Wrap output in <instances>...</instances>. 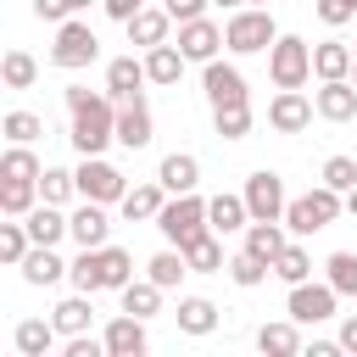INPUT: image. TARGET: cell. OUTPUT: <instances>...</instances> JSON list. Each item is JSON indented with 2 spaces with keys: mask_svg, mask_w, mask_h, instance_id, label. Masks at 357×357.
Wrapping results in <instances>:
<instances>
[{
  "mask_svg": "<svg viewBox=\"0 0 357 357\" xmlns=\"http://www.w3.org/2000/svg\"><path fill=\"white\" fill-rule=\"evenodd\" d=\"M67 112H73L67 139H73L78 156H100V151L117 139V100H112V95H95V89H84V84H73V89H67Z\"/></svg>",
  "mask_w": 357,
  "mask_h": 357,
  "instance_id": "obj_1",
  "label": "cell"
},
{
  "mask_svg": "<svg viewBox=\"0 0 357 357\" xmlns=\"http://www.w3.org/2000/svg\"><path fill=\"white\" fill-rule=\"evenodd\" d=\"M273 39H279V22H273L268 6H240V11L223 17V50H229V56H257V50H268Z\"/></svg>",
  "mask_w": 357,
  "mask_h": 357,
  "instance_id": "obj_2",
  "label": "cell"
},
{
  "mask_svg": "<svg viewBox=\"0 0 357 357\" xmlns=\"http://www.w3.org/2000/svg\"><path fill=\"white\" fill-rule=\"evenodd\" d=\"M340 212H346V195L329 190V184H318V190H307V195H290V206H284V229H290V240H307V234L329 229Z\"/></svg>",
  "mask_w": 357,
  "mask_h": 357,
  "instance_id": "obj_3",
  "label": "cell"
},
{
  "mask_svg": "<svg viewBox=\"0 0 357 357\" xmlns=\"http://www.w3.org/2000/svg\"><path fill=\"white\" fill-rule=\"evenodd\" d=\"M156 229H162V240L167 245H190V240H201L206 229H212V218H206V201L190 190V195H167V206L156 212Z\"/></svg>",
  "mask_w": 357,
  "mask_h": 357,
  "instance_id": "obj_4",
  "label": "cell"
},
{
  "mask_svg": "<svg viewBox=\"0 0 357 357\" xmlns=\"http://www.w3.org/2000/svg\"><path fill=\"white\" fill-rule=\"evenodd\" d=\"M268 78H273V89H301L312 78V45L301 33H279L268 45Z\"/></svg>",
  "mask_w": 357,
  "mask_h": 357,
  "instance_id": "obj_5",
  "label": "cell"
},
{
  "mask_svg": "<svg viewBox=\"0 0 357 357\" xmlns=\"http://www.w3.org/2000/svg\"><path fill=\"white\" fill-rule=\"evenodd\" d=\"M95 56H100V39H95V28H89V22H78V17L56 22V39H50V61H56L61 73H78V67H89Z\"/></svg>",
  "mask_w": 357,
  "mask_h": 357,
  "instance_id": "obj_6",
  "label": "cell"
},
{
  "mask_svg": "<svg viewBox=\"0 0 357 357\" xmlns=\"http://www.w3.org/2000/svg\"><path fill=\"white\" fill-rule=\"evenodd\" d=\"M335 301H340V290H335L329 279H301V284H290L284 312L307 329V324H329V318H335Z\"/></svg>",
  "mask_w": 357,
  "mask_h": 357,
  "instance_id": "obj_7",
  "label": "cell"
},
{
  "mask_svg": "<svg viewBox=\"0 0 357 357\" xmlns=\"http://www.w3.org/2000/svg\"><path fill=\"white\" fill-rule=\"evenodd\" d=\"M73 173H78V195H84V201H106V206H117V201L128 195L123 167H112L106 156H84Z\"/></svg>",
  "mask_w": 357,
  "mask_h": 357,
  "instance_id": "obj_8",
  "label": "cell"
},
{
  "mask_svg": "<svg viewBox=\"0 0 357 357\" xmlns=\"http://www.w3.org/2000/svg\"><path fill=\"white\" fill-rule=\"evenodd\" d=\"M240 195H245V206H251V223H257V218H262V223H284L290 195H284V178H279L273 167H257Z\"/></svg>",
  "mask_w": 357,
  "mask_h": 357,
  "instance_id": "obj_9",
  "label": "cell"
},
{
  "mask_svg": "<svg viewBox=\"0 0 357 357\" xmlns=\"http://www.w3.org/2000/svg\"><path fill=\"white\" fill-rule=\"evenodd\" d=\"M201 95H206V106H234V100H251L245 73H240L234 61H223V56L201 61Z\"/></svg>",
  "mask_w": 357,
  "mask_h": 357,
  "instance_id": "obj_10",
  "label": "cell"
},
{
  "mask_svg": "<svg viewBox=\"0 0 357 357\" xmlns=\"http://www.w3.org/2000/svg\"><path fill=\"white\" fill-rule=\"evenodd\" d=\"M312 117H318V106H312V95H301V89H279V95L268 100V128H273V134H307Z\"/></svg>",
  "mask_w": 357,
  "mask_h": 357,
  "instance_id": "obj_11",
  "label": "cell"
},
{
  "mask_svg": "<svg viewBox=\"0 0 357 357\" xmlns=\"http://www.w3.org/2000/svg\"><path fill=\"white\" fill-rule=\"evenodd\" d=\"M100 340H106V357H145V351H151L145 318H134V312H117V318L100 329Z\"/></svg>",
  "mask_w": 357,
  "mask_h": 357,
  "instance_id": "obj_12",
  "label": "cell"
},
{
  "mask_svg": "<svg viewBox=\"0 0 357 357\" xmlns=\"http://www.w3.org/2000/svg\"><path fill=\"white\" fill-rule=\"evenodd\" d=\"M173 45L184 50V61H212V56L223 50V22H212V17L178 22V39H173Z\"/></svg>",
  "mask_w": 357,
  "mask_h": 357,
  "instance_id": "obj_13",
  "label": "cell"
},
{
  "mask_svg": "<svg viewBox=\"0 0 357 357\" xmlns=\"http://www.w3.org/2000/svg\"><path fill=\"white\" fill-rule=\"evenodd\" d=\"M145 84H151L145 56H112V61H106V95H112L117 106L134 100V95H145Z\"/></svg>",
  "mask_w": 357,
  "mask_h": 357,
  "instance_id": "obj_14",
  "label": "cell"
},
{
  "mask_svg": "<svg viewBox=\"0 0 357 357\" xmlns=\"http://www.w3.org/2000/svg\"><path fill=\"white\" fill-rule=\"evenodd\" d=\"M312 106H318L324 123H351L357 117V84L351 78H324L312 89Z\"/></svg>",
  "mask_w": 357,
  "mask_h": 357,
  "instance_id": "obj_15",
  "label": "cell"
},
{
  "mask_svg": "<svg viewBox=\"0 0 357 357\" xmlns=\"http://www.w3.org/2000/svg\"><path fill=\"white\" fill-rule=\"evenodd\" d=\"M151 134H156V123H151L145 95L123 100V106H117V145H123V151H145V145H151Z\"/></svg>",
  "mask_w": 357,
  "mask_h": 357,
  "instance_id": "obj_16",
  "label": "cell"
},
{
  "mask_svg": "<svg viewBox=\"0 0 357 357\" xmlns=\"http://www.w3.org/2000/svg\"><path fill=\"white\" fill-rule=\"evenodd\" d=\"M67 218H73V240H78V245H106V240H112L106 201H84V195H78V206H73Z\"/></svg>",
  "mask_w": 357,
  "mask_h": 357,
  "instance_id": "obj_17",
  "label": "cell"
},
{
  "mask_svg": "<svg viewBox=\"0 0 357 357\" xmlns=\"http://www.w3.org/2000/svg\"><path fill=\"white\" fill-rule=\"evenodd\" d=\"M128 45H139V50H151V45H167V28H173V11L167 6H145V11H134L128 22Z\"/></svg>",
  "mask_w": 357,
  "mask_h": 357,
  "instance_id": "obj_18",
  "label": "cell"
},
{
  "mask_svg": "<svg viewBox=\"0 0 357 357\" xmlns=\"http://www.w3.org/2000/svg\"><path fill=\"white\" fill-rule=\"evenodd\" d=\"M22 223H28L33 245H61V240L73 234V218H67V212H61L56 201H39V206H33V212H28Z\"/></svg>",
  "mask_w": 357,
  "mask_h": 357,
  "instance_id": "obj_19",
  "label": "cell"
},
{
  "mask_svg": "<svg viewBox=\"0 0 357 357\" xmlns=\"http://www.w3.org/2000/svg\"><path fill=\"white\" fill-rule=\"evenodd\" d=\"M351 67H357V50H351L346 39L312 45V78H318V84H324V78H351Z\"/></svg>",
  "mask_w": 357,
  "mask_h": 357,
  "instance_id": "obj_20",
  "label": "cell"
},
{
  "mask_svg": "<svg viewBox=\"0 0 357 357\" xmlns=\"http://www.w3.org/2000/svg\"><path fill=\"white\" fill-rule=\"evenodd\" d=\"M156 178H162L167 195H190V190H201V162H195L190 151H173V156H162Z\"/></svg>",
  "mask_w": 357,
  "mask_h": 357,
  "instance_id": "obj_21",
  "label": "cell"
},
{
  "mask_svg": "<svg viewBox=\"0 0 357 357\" xmlns=\"http://www.w3.org/2000/svg\"><path fill=\"white\" fill-rule=\"evenodd\" d=\"M117 206H123L128 223H156V212L167 206V190H162V178H151V184H128V195H123Z\"/></svg>",
  "mask_w": 357,
  "mask_h": 357,
  "instance_id": "obj_22",
  "label": "cell"
},
{
  "mask_svg": "<svg viewBox=\"0 0 357 357\" xmlns=\"http://www.w3.org/2000/svg\"><path fill=\"white\" fill-rule=\"evenodd\" d=\"M56 340H61L56 318H22V324L11 329V346H17V357H45Z\"/></svg>",
  "mask_w": 357,
  "mask_h": 357,
  "instance_id": "obj_23",
  "label": "cell"
},
{
  "mask_svg": "<svg viewBox=\"0 0 357 357\" xmlns=\"http://www.w3.org/2000/svg\"><path fill=\"white\" fill-rule=\"evenodd\" d=\"M67 268H73V262H61V257H56V245H33V251L22 257V279H28V284H39V290H45V284H61V279H67Z\"/></svg>",
  "mask_w": 357,
  "mask_h": 357,
  "instance_id": "obj_24",
  "label": "cell"
},
{
  "mask_svg": "<svg viewBox=\"0 0 357 357\" xmlns=\"http://www.w3.org/2000/svg\"><path fill=\"white\" fill-rule=\"evenodd\" d=\"M257 351H262V357H296V351H301V324H296V318L262 324V329H257Z\"/></svg>",
  "mask_w": 357,
  "mask_h": 357,
  "instance_id": "obj_25",
  "label": "cell"
},
{
  "mask_svg": "<svg viewBox=\"0 0 357 357\" xmlns=\"http://www.w3.org/2000/svg\"><path fill=\"white\" fill-rule=\"evenodd\" d=\"M173 318H178V329H184V335H195V340H201V335H212V329H218V301H206V296H178V312H173Z\"/></svg>",
  "mask_w": 357,
  "mask_h": 357,
  "instance_id": "obj_26",
  "label": "cell"
},
{
  "mask_svg": "<svg viewBox=\"0 0 357 357\" xmlns=\"http://www.w3.org/2000/svg\"><path fill=\"white\" fill-rule=\"evenodd\" d=\"M206 218H212L218 234H240L251 223V206H245V195H212L206 201Z\"/></svg>",
  "mask_w": 357,
  "mask_h": 357,
  "instance_id": "obj_27",
  "label": "cell"
},
{
  "mask_svg": "<svg viewBox=\"0 0 357 357\" xmlns=\"http://www.w3.org/2000/svg\"><path fill=\"white\" fill-rule=\"evenodd\" d=\"M117 296H123V312H134V318H156V312H162V284H156L151 273H145V279H128Z\"/></svg>",
  "mask_w": 357,
  "mask_h": 357,
  "instance_id": "obj_28",
  "label": "cell"
},
{
  "mask_svg": "<svg viewBox=\"0 0 357 357\" xmlns=\"http://www.w3.org/2000/svg\"><path fill=\"white\" fill-rule=\"evenodd\" d=\"M56 329L61 335H89V324H95V301H89V290H78V296H67V301H56Z\"/></svg>",
  "mask_w": 357,
  "mask_h": 357,
  "instance_id": "obj_29",
  "label": "cell"
},
{
  "mask_svg": "<svg viewBox=\"0 0 357 357\" xmlns=\"http://www.w3.org/2000/svg\"><path fill=\"white\" fill-rule=\"evenodd\" d=\"M184 67H190V61H184L178 45H151V50H145V73H151V84H178Z\"/></svg>",
  "mask_w": 357,
  "mask_h": 357,
  "instance_id": "obj_30",
  "label": "cell"
},
{
  "mask_svg": "<svg viewBox=\"0 0 357 357\" xmlns=\"http://www.w3.org/2000/svg\"><path fill=\"white\" fill-rule=\"evenodd\" d=\"M284 245H290V229H284V223H262V218L245 223V251H257L262 262H273Z\"/></svg>",
  "mask_w": 357,
  "mask_h": 357,
  "instance_id": "obj_31",
  "label": "cell"
},
{
  "mask_svg": "<svg viewBox=\"0 0 357 357\" xmlns=\"http://www.w3.org/2000/svg\"><path fill=\"white\" fill-rule=\"evenodd\" d=\"M184 257H190V273H223V268H229L218 229H206L201 240H190V245H184Z\"/></svg>",
  "mask_w": 357,
  "mask_h": 357,
  "instance_id": "obj_32",
  "label": "cell"
},
{
  "mask_svg": "<svg viewBox=\"0 0 357 357\" xmlns=\"http://www.w3.org/2000/svg\"><path fill=\"white\" fill-rule=\"evenodd\" d=\"M145 273H151L162 290H178V284H184V273H190V257H184L178 245H162V251L145 262Z\"/></svg>",
  "mask_w": 357,
  "mask_h": 357,
  "instance_id": "obj_33",
  "label": "cell"
},
{
  "mask_svg": "<svg viewBox=\"0 0 357 357\" xmlns=\"http://www.w3.org/2000/svg\"><path fill=\"white\" fill-rule=\"evenodd\" d=\"M39 173H45V162L33 156V145H6V156H0V178H17V184H39Z\"/></svg>",
  "mask_w": 357,
  "mask_h": 357,
  "instance_id": "obj_34",
  "label": "cell"
},
{
  "mask_svg": "<svg viewBox=\"0 0 357 357\" xmlns=\"http://www.w3.org/2000/svg\"><path fill=\"white\" fill-rule=\"evenodd\" d=\"M95 251H100V290H123V284L134 279V257H128L123 245H112V240L95 245Z\"/></svg>",
  "mask_w": 357,
  "mask_h": 357,
  "instance_id": "obj_35",
  "label": "cell"
},
{
  "mask_svg": "<svg viewBox=\"0 0 357 357\" xmlns=\"http://www.w3.org/2000/svg\"><path fill=\"white\" fill-rule=\"evenodd\" d=\"M251 100H234V106H212V128H218V139H245L251 134Z\"/></svg>",
  "mask_w": 357,
  "mask_h": 357,
  "instance_id": "obj_36",
  "label": "cell"
},
{
  "mask_svg": "<svg viewBox=\"0 0 357 357\" xmlns=\"http://www.w3.org/2000/svg\"><path fill=\"white\" fill-rule=\"evenodd\" d=\"M28 251H33L28 223H22V218H6V223H0V262H6V268H22Z\"/></svg>",
  "mask_w": 357,
  "mask_h": 357,
  "instance_id": "obj_37",
  "label": "cell"
},
{
  "mask_svg": "<svg viewBox=\"0 0 357 357\" xmlns=\"http://www.w3.org/2000/svg\"><path fill=\"white\" fill-rule=\"evenodd\" d=\"M223 273H229V279H234L240 290H257V284H262V279L273 273V262H262L257 251H245V245H240V251L229 257V268H223Z\"/></svg>",
  "mask_w": 357,
  "mask_h": 357,
  "instance_id": "obj_38",
  "label": "cell"
},
{
  "mask_svg": "<svg viewBox=\"0 0 357 357\" xmlns=\"http://www.w3.org/2000/svg\"><path fill=\"white\" fill-rule=\"evenodd\" d=\"M0 134H6L11 145H33V139L45 134V117H39V112H22V106H17V112H6V117H0Z\"/></svg>",
  "mask_w": 357,
  "mask_h": 357,
  "instance_id": "obj_39",
  "label": "cell"
},
{
  "mask_svg": "<svg viewBox=\"0 0 357 357\" xmlns=\"http://www.w3.org/2000/svg\"><path fill=\"white\" fill-rule=\"evenodd\" d=\"M73 195H78V173H73V167H45V173H39V201L67 206Z\"/></svg>",
  "mask_w": 357,
  "mask_h": 357,
  "instance_id": "obj_40",
  "label": "cell"
},
{
  "mask_svg": "<svg viewBox=\"0 0 357 357\" xmlns=\"http://www.w3.org/2000/svg\"><path fill=\"white\" fill-rule=\"evenodd\" d=\"M39 206V184H17V178H0V212L6 218H28Z\"/></svg>",
  "mask_w": 357,
  "mask_h": 357,
  "instance_id": "obj_41",
  "label": "cell"
},
{
  "mask_svg": "<svg viewBox=\"0 0 357 357\" xmlns=\"http://www.w3.org/2000/svg\"><path fill=\"white\" fill-rule=\"evenodd\" d=\"M273 273H279L284 284H301V279H312V257H307V245H301V240H290V245L273 257Z\"/></svg>",
  "mask_w": 357,
  "mask_h": 357,
  "instance_id": "obj_42",
  "label": "cell"
},
{
  "mask_svg": "<svg viewBox=\"0 0 357 357\" xmlns=\"http://www.w3.org/2000/svg\"><path fill=\"white\" fill-rule=\"evenodd\" d=\"M324 279H329L340 296H357V251H329V257H324Z\"/></svg>",
  "mask_w": 357,
  "mask_h": 357,
  "instance_id": "obj_43",
  "label": "cell"
},
{
  "mask_svg": "<svg viewBox=\"0 0 357 357\" xmlns=\"http://www.w3.org/2000/svg\"><path fill=\"white\" fill-rule=\"evenodd\" d=\"M0 78H6V89H33V78H39V61H33L28 50H6V61H0Z\"/></svg>",
  "mask_w": 357,
  "mask_h": 357,
  "instance_id": "obj_44",
  "label": "cell"
},
{
  "mask_svg": "<svg viewBox=\"0 0 357 357\" xmlns=\"http://www.w3.org/2000/svg\"><path fill=\"white\" fill-rule=\"evenodd\" d=\"M67 279H73V290H89V296H95V290H100V251H95V245H78Z\"/></svg>",
  "mask_w": 357,
  "mask_h": 357,
  "instance_id": "obj_45",
  "label": "cell"
},
{
  "mask_svg": "<svg viewBox=\"0 0 357 357\" xmlns=\"http://www.w3.org/2000/svg\"><path fill=\"white\" fill-rule=\"evenodd\" d=\"M318 184H329V190H340V195H346V190L357 184V162H351V156H329V162H324V173H318Z\"/></svg>",
  "mask_w": 357,
  "mask_h": 357,
  "instance_id": "obj_46",
  "label": "cell"
},
{
  "mask_svg": "<svg viewBox=\"0 0 357 357\" xmlns=\"http://www.w3.org/2000/svg\"><path fill=\"white\" fill-rule=\"evenodd\" d=\"M312 11H318L324 28H346V22H357V0H318Z\"/></svg>",
  "mask_w": 357,
  "mask_h": 357,
  "instance_id": "obj_47",
  "label": "cell"
},
{
  "mask_svg": "<svg viewBox=\"0 0 357 357\" xmlns=\"http://www.w3.org/2000/svg\"><path fill=\"white\" fill-rule=\"evenodd\" d=\"M78 11V0H33V17L39 22H67Z\"/></svg>",
  "mask_w": 357,
  "mask_h": 357,
  "instance_id": "obj_48",
  "label": "cell"
},
{
  "mask_svg": "<svg viewBox=\"0 0 357 357\" xmlns=\"http://www.w3.org/2000/svg\"><path fill=\"white\" fill-rule=\"evenodd\" d=\"M61 357H106V340H95V335H67V351Z\"/></svg>",
  "mask_w": 357,
  "mask_h": 357,
  "instance_id": "obj_49",
  "label": "cell"
},
{
  "mask_svg": "<svg viewBox=\"0 0 357 357\" xmlns=\"http://www.w3.org/2000/svg\"><path fill=\"white\" fill-rule=\"evenodd\" d=\"M162 6L173 11V22H195V17H206L212 0H162Z\"/></svg>",
  "mask_w": 357,
  "mask_h": 357,
  "instance_id": "obj_50",
  "label": "cell"
},
{
  "mask_svg": "<svg viewBox=\"0 0 357 357\" xmlns=\"http://www.w3.org/2000/svg\"><path fill=\"white\" fill-rule=\"evenodd\" d=\"M100 11H106L112 22H128L134 11H145V0H100Z\"/></svg>",
  "mask_w": 357,
  "mask_h": 357,
  "instance_id": "obj_51",
  "label": "cell"
},
{
  "mask_svg": "<svg viewBox=\"0 0 357 357\" xmlns=\"http://www.w3.org/2000/svg\"><path fill=\"white\" fill-rule=\"evenodd\" d=\"M335 340H340L346 351H357V312H351V318H340V335H335Z\"/></svg>",
  "mask_w": 357,
  "mask_h": 357,
  "instance_id": "obj_52",
  "label": "cell"
},
{
  "mask_svg": "<svg viewBox=\"0 0 357 357\" xmlns=\"http://www.w3.org/2000/svg\"><path fill=\"white\" fill-rule=\"evenodd\" d=\"M340 351H346L340 340H312V346H307V357H340Z\"/></svg>",
  "mask_w": 357,
  "mask_h": 357,
  "instance_id": "obj_53",
  "label": "cell"
},
{
  "mask_svg": "<svg viewBox=\"0 0 357 357\" xmlns=\"http://www.w3.org/2000/svg\"><path fill=\"white\" fill-rule=\"evenodd\" d=\"M212 6H223V11H240V6H251V0H212Z\"/></svg>",
  "mask_w": 357,
  "mask_h": 357,
  "instance_id": "obj_54",
  "label": "cell"
},
{
  "mask_svg": "<svg viewBox=\"0 0 357 357\" xmlns=\"http://www.w3.org/2000/svg\"><path fill=\"white\" fill-rule=\"evenodd\" d=\"M346 212H351V218H357V184H351V190H346Z\"/></svg>",
  "mask_w": 357,
  "mask_h": 357,
  "instance_id": "obj_55",
  "label": "cell"
},
{
  "mask_svg": "<svg viewBox=\"0 0 357 357\" xmlns=\"http://www.w3.org/2000/svg\"><path fill=\"white\" fill-rule=\"evenodd\" d=\"M84 6H100V0H78V11H84Z\"/></svg>",
  "mask_w": 357,
  "mask_h": 357,
  "instance_id": "obj_56",
  "label": "cell"
},
{
  "mask_svg": "<svg viewBox=\"0 0 357 357\" xmlns=\"http://www.w3.org/2000/svg\"><path fill=\"white\" fill-rule=\"evenodd\" d=\"M351 84H357V67H351Z\"/></svg>",
  "mask_w": 357,
  "mask_h": 357,
  "instance_id": "obj_57",
  "label": "cell"
},
{
  "mask_svg": "<svg viewBox=\"0 0 357 357\" xmlns=\"http://www.w3.org/2000/svg\"><path fill=\"white\" fill-rule=\"evenodd\" d=\"M251 6H268V0H251Z\"/></svg>",
  "mask_w": 357,
  "mask_h": 357,
  "instance_id": "obj_58",
  "label": "cell"
},
{
  "mask_svg": "<svg viewBox=\"0 0 357 357\" xmlns=\"http://www.w3.org/2000/svg\"><path fill=\"white\" fill-rule=\"evenodd\" d=\"M351 50H357V45H351Z\"/></svg>",
  "mask_w": 357,
  "mask_h": 357,
  "instance_id": "obj_59",
  "label": "cell"
}]
</instances>
